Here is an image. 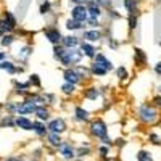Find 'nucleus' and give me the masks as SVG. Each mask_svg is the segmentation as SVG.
<instances>
[{
	"label": "nucleus",
	"mask_w": 161,
	"mask_h": 161,
	"mask_svg": "<svg viewBox=\"0 0 161 161\" xmlns=\"http://www.w3.org/2000/svg\"><path fill=\"white\" fill-rule=\"evenodd\" d=\"M134 114H136V119L139 123L147 127H153L158 123H161V113L155 108L152 102L137 103L134 108Z\"/></svg>",
	"instance_id": "obj_1"
},
{
	"label": "nucleus",
	"mask_w": 161,
	"mask_h": 161,
	"mask_svg": "<svg viewBox=\"0 0 161 161\" xmlns=\"http://www.w3.org/2000/svg\"><path fill=\"white\" fill-rule=\"evenodd\" d=\"M89 134L92 139L98 140L100 143L110 137V129H108V124H106V121L102 118V116H95L90 119L89 123Z\"/></svg>",
	"instance_id": "obj_2"
},
{
	"label": "nucleus",
	"mask_w": 161,
	"mask_h": 161,
	"mask_svg": "<svg viewBox=\"0 0 161 161\" xmlns=\"http://www.w3.org/2000/svg\"><path fill=\"white\" fill-rule=\"evenodd\" d=\"M106 87L105 86H98V84H93V82H89L86 84L82 89H80V98L86 100V102H98L102 100L103 97H106V92L105 90Z\"/></svg>",
	"instance_id": "obj_3"
},
{
	"label": "nucleus",
	"mask_w": 161,
	"mask_h": 161,
	"mask_svg": "<svg viewBox=\"0 0 161 161\" xmlns=\"http://www.w3.org/2000/svg\"><path fill=\"white\" fill-rule=\"evenodd\" d=\"M61 68H76L77 64L84 63V57L79 48H64L63 55L57 61Z\"/></svg>",
	"instance_id": "obj_4"
},
{
	"label": "nucleus",
	"mask_w": 161,
	"mask_h": 161,
	"mask_svg": "<svg viewBox=\"0 0 161 161\" xmlns=\"http://www.w3.org/2000/svg\"><path fill=\"white\" fill-rule=\"evenodd\" d=\"M42 36L45 37L47 42L52 44V47H53V45L61 44L64 34H63V31H61V28H60L58 24L52 23V24H47V26H44V28H42Z\"/></svg>",
	"instance_id": "obj_5"
},
{
	"label": "nucleus",
	"mask_w": 161,
	"mask_h": 161,
	"mask_svg": "<svg viewBox=\"0 0 161 161\" xmlns=\"http://www.w3.org/2000/svg\"><path fill=\"white\" fill-rule=\"evenodd\" d=\"M71 118H73V121H74L76 124H89L90 119H92V114H90V111L86 108L84 105L76 103V105L73 106Z\"/></svg>",
	"instance_id": "obj_6"
},
{
	"label": "nucleus",
	"mask_w": 161,
	"mask_h": 161,
	"mask_svg": "<svg viewBox=\"0 0 161 161\" xmlns=\"http://www.w3.org/2000/svg\"><path fill=\"white\" fill-rule=\"evenodd\" d=\"M132 63L136 69H143L148 64V53H147L142 47L134 45L132 47Z\"/></svg>",
	"instance_id": "obj_7"
},
{
	"label": "nucleus",
	"mask_w": 161,
	"mask_h": 161,
	"mask_svg": "<svg viewBox=\"0 0 161 161\" xmlns=\"http://www.w3.org/2000/svg\"><path fill=\"white\" fill-rule=\"evenodd\" d=\"M80 39L86 40V42L90 44H103V39H105V32L103 29H95V28H86L82 32H80Z\"/></svg>",
	"instance_id": "obj_8"
},
{
	"label": "nucleus",
	"mask_w": 161,
	"mask_h": 161,
	"mask_svg": "<svg viewBox=\"0 0 161 161\" xmlns=\"http://www.w3.org/2000/svg\"><path fill=\"white\" fill-rule=\"evenodd\" d=\"M61 77H63L64 82L74 84V86H77L80 89L86 86V80L80 77V74L77 73L76 68H61Z\"/></svg>",
	"instance_id": "obj_9"
},
{
	"label": "nucleus",
	"mask_w": 161,
	"mask_h": 161,
	"mask_svg": "<svg viewBox=\"0 0 161 161\" xmlns=\"http://www.w3.org/2000/svg\"><path fill=\"white\" fill-rule=\"evenodd\" d=\"M47 129L48 132H55V134H63L68 132V121L63 116H55L50 118V121H47Z\"/></svg>",
	"instance_id": "obj_10"
},
{
	"label": "nucleus",
	"mask_w": 161,
	"mask_h": 161,
	"mask_svg": "<svg viewBox=\"0 0 161 161\" xmlns=\"http://www.w3.org/2000/svg\"><path fill=\"white\" fill-rule=\"evenodd\" d=\"M68 16L79 21V23H87L89 19V11H87V5H73L69 7V11H68Z\"/></svg>",
	"instance_id": "obj_11"
},
{
	"label": "nucleus",
	"mask_w": 161,
	"mask_h": 161,
	"mask_svg": "<svg viewBox=\"0 0 161 161\" xmlns=\"http://www.w3.org/2000/svg\"><path fill=\"white\" fill-rule=\"evenodd\" d=\"M121 10L126 15H142V0H121Z\"/></svg>",
	"instance_id": "obj_12"
},
{
	"label": "nucleus",
	"mask_w": 161,
	"mask_h": 161,
	"mask_svg": "<svg viewBox=\"0 0 161 161\" xmlns=\"http://www.w3.org/2000/svg\"><path fill=\"white\" fill-rule=\"evenodd\" d=\"M79 50H80V53H82V57H84L86 60L92 61L93 58H95L97 53L100 52V45L90 44V42H86V40H82V42H80V45H79Z\"/></svg>",
	"instance_id": "obj_13"
},
{
	"label": "nucleus",
	"mask_w": 161,
	"mask_h": 161,
	"mask_svg": "<svg viewBox=\"0 0 161 161\" xmlns=\"http://www.w3.org/2000/svg\"><path fill=\"white\" fill-rule=\"evenodd\" d=\"M57 152L61 155V158H63L64 161H73V159H76V147H74L71 142L63 140L61 145L57 148Z\"/></svg>",
	"instance_id": "obj_14"
},
{
	"label": "nucleus",
	"mask_w": 161,
	"mask_h": 161,
	"mask_svg": "<svg viewBox=\"0 0 161 161\" xmlns=\"http://www.w3.org/2000/svg\"><path fill=\"white\" fill-rule=\"evenodd\" d=\"M37 103L32 100V98H29V97H24L23 100H21V103H19V108H18V113H16V116L18 114H23V116H29V114H34L36 113V110H37Z\"/></svg>",
	"instance_id": "obj_15"
},
{
	"label": "nucleus",
	"mask_w": 161,
	"mask_h": 161,
	"mask_svg": "<svg viewBox=\"0 0 161 161\" xmlns=\"http://www.w3.org/2000/svg\"><path fill=\"white\" fill-rule=\"evenodd\" d=\"M63 28H64V31L66 32H73V34H80L86 28H87V24L86 23H79V21H76V19H73V18H66L64 21H63Z\"/></svg>",
	"instance_id": "obj_16"
},
{
	"label": "nucleus",
	"mask_w": 161,
	"mask_h": 161,
	"mask_svg": "<svg viewBox=\"0 0 161 161\" xmlns=\"http://www.w3.org/2000/svg\"><path fill=\"white\" fill-rule=\"evenodd\" d=\"M92 61H95L97 64H100L102 68H105V69L108 71V73H113V71H114V68H116V66H114V63H113V60H111L108 55H106L105 52H102V50L97 53V55H95V58H93Z\"/></svg>",
	"instance_id": "obj_17"
},
{
	"label": "nucleus",
	"mask_w": 161,
	"mask_h": 161,
	"mask_svg": "<svg viewBox=\"0 0 161 161\" xmlns=\"http://www.w3.org/2000/svg\"><path fill=\"white\" fill-rule=\"evenodd\" d=\"M82 39H80V34H73V32H66L63 36V40H61V45L64 48H79Z\"/></svg>",
	"instance_id": "obj_18"
},
{
	"label": "nucleus",
	"mask_w": 161,
	"mask_h": 161,
	"mask_svg": "<svg viewBox=\"0 0 161 161\" xmlns=\"http://www.w3.org/2000/svg\"><path fill=\"white\" fill-rule=\"evenodd\" d=\"M31 84H29V80H18V79H15L13 80V93L15 95H19V97H26L28 93L31 92Z\"/></svg>",
	"instance_id": "obj_19"
},
{
	"label": "nucleus",
	"mask_w": 161,
	"mask_h": 161,
	"mask_svg": "<svg viewBox=\"0 0 161 161\" xmlns=\"http://www.w3.org/2000/svg\"><path fill=\"white\" fill-rule=\"evenodd\" d=\"M60 93L63 97H66V98H76L79 93H80V87H77V86H74V84H69V82H61V86H60Z\"/></svg>",
	"instance_id": "obj_20"
},
{
	"label": "nucleus",
	"mask_w": 161,
	"mask_h": 161,
	"mask_svg": "<svg viewBox=\"0 0 161 161\" xmlns=\"http://www.w3.org/2000/svg\"><path fill=\"white\" fill-rule=\"evenodd\" d=\"M140 28V15H127L126 16V29L127 36L132 37Z\"/></svg>",
	"instance_id": "obj_21"
},
{
	"label": "nucleus",
	"mask_w": 161,
	"mask_h": 161,
	"mask_svg": "<svg viewBox=\"0 0 161 161\" xmlns=\"http://www.w3.org/2000/svg\"><path fill=\"white\" fill-rule=\"evenodd\" d=\"M113 73H114V77L119 84H127L130 80V71L126 64H118Z\"/></svg>",
	"instance_id": "obj_22"
},
{
	"label": "nucleus",
	"mask_w": 161,
	"mask_h": 161,
	"mask_svg": "<svg viewBox=\"0 0 161 161\" xmlns=\"http://www.w3.org/2000/svg\"><path fill=\"white\" fill-rule=\"evenodd\" d=\"M32 53H34V45H31V44H24V45H21V47L18 48V52H16V58H18L23 64H26V63H28V60L32 57Z\"/></svg>",
	"instance_id": "obj_23"
},
{
	"label": "nucleus",
	"mask_w": 161,
	"mask_h": 161,
	"mask_svg": "<svg viewBox=\"0 0 161 161\" xmlns=\"http://www.w3.org/2000/svg\"><path fill=\"white\" fill-rule=\"evenodd\" d=\"M87 5V11H89V18H102L105 19V10L95 2V0H90L86 3Z\"/></svg>",
	"instance_id": "obj_24"
},
{
	"label": "nucleus",
	"mask_w": 161,
	"mask_h": 161,
	"mask_svg": "<svg viewBox=\"0 0 161 161\" xmlns=\"http://www.w3.org/2000/svg\"><path fill=\"white\" fill-rule=\"evenodd\" d=\"M89 68H90L92 79H105L106 76L110 74L105 68H102V66H100V64H97L95 61H89Z\"/></svg>",
	"instance_id": "obj_25"
},
{
	"label": "nucleus",
	"mask_w": 161,
	"mask_h": 161,
	"mask_svg": "<svg viewBox=\"0 0 161 161\" xmlns=\"http://www.w3.org/2000/svg\"><path fill=\"white\" fill-rule=\"evenodd\" d=\"M15 124L18 129L21 130H32V126H34V121L29 118V116H23V114H18L15 118Z\"/></svg>",
	"instance_id": "obj_26"
},
{
	"label": "nucleus",
	"mask_w": 161,
	"mask_h": 161,
	"mask_svg": "<svg viewBox=\"0 0 161 161\" xmlns=\"http://www.w3.org/2000/svg\"><path fill=\"white\" fill-rule=\"evenodd\" d=\"M34 116H36V119L47 123V121H50V118H52V108L48 105H39L36 113H34Z\"/></svg>",
	"instance_id": "obj_27"
},
{
	"label": "nucleus",
	"mask_w": 161,
	"mask_h": 161,
	"mask_svg": "<svg viewBox=\"0 0 161 161\" xmlns=\"http://www.w3.org/2000/svg\"><path fill=\"white\" fill-rule=\"evenodd\" d=\"M119 19H123V13H121L119 8L113 7V8H108V10H105V23H116Z\"/></svg>",
	"instance_id": "obj_28"
},
{
	"label": "nucleus",
	"mask_w": 161,
	"mask_h": 161,
	"mask_svg": "<svg viewBox=\"0 0 161 161\" xmlns=\"http://www.w3.org/2000/svg\"><path fill=\"white\" fill-rule=\"evenodd\" d=\"M147 140H148V143H152V145L161 147V130H159V127L153 126L148 132H147Z\"/></svg>",
	"instance_id": "obj_29"
},
{
	"label": "nucleus",
	"mask_w": 161,
	"mask_h": 161,
	"mask_svg": "<svg viewBox=\"0 0 161 161\" xmlns=\"http://www.w3.org/2000/svg\"><path fill=\"white\" fill-rule=\"evenodd\" d=\"M89 155H92V145L89 142H84V143H80L79 147H76V158L84 159Z\"/></svg>",
	"instance_id": "obj_30"
},
{
	"label": "nucleus",
	"mask_w": 161,
	"mask_h": 161,
	"mask_svg": "<svg viewBox=\"0 0 161 161\" xmlns=\"http://www.w3.org/2000/svg\"><path fill=\"white\" fill-rule=\"evenodd\" d=\"M0 71H5L10 76H15L18 71V64L11 60H3V61H0Z\"/></svg>",
	"instance_id": "obj_31"
},
{
	"label": "nucleus",
	"mask_w": 161,
	"mask_h": 161,
	"mask_svg": "<svg viewBox=\"0 0 161 161\" xmlns=\"http://www.w3.org/2000/svg\"><path fill=\"white\" fill-rule=\"evenodd\" d=\"M32 132L36 134L37 137H45L47 134H48L47 123H44V121H39V119H36V121H34V126H32Z\"/></svg>",
	"instance_id": "obj_32"
},
{
	"label": "nucleus",
	"mask_w": 161,
	"mask_h": 161,
	"mask_svg": "<svg viewBox=\"0 0 161 161\" xmlns=\"http://www.w3.org/2000/svg\"><path fill=\"white\" fill-rule=\"evenodd\" d=\"M45 139H47V143L52 147V148H58V147L61 145V142H63L61 134H55V132H48L45 136Z\"/></svg>",
	"instance_id": "obj_33"
},
{
	"label": "nucleus",
	"mask_w": 161,
	"mask_h": 161,
	"mask_svg": "<svg viewBox=\"0 0 161 161\" xmlns=\"http://www.w3.org/2000/svg\"><path fill=\"white\" fill-rule=\"evenodd\" d=\"M76 69H77V73L80 74V77H82L84 80H86V84H89V82H92V74H90V68H89V64H84V63H80V64H77L76 66Z\"/></svg>",
	"instance_id": "obj_34"
},
{
	"label": "nucleus",
	"mask_w": 161,
	"mask_h": 161,
	"mask_svg": "<svg viewBox=\"0 0 161 161\" xmlns=\"http://www.w3.org/2000/svg\"><path fill=\"white\" fill-rule=\"evenodd\" d=\"M39 13L40 16H48L53 13V3L52 0H42V2L39 3Z\"/></svg>",
	"instance_id": "obj_35"
},
{
	"label": "nucleus",
	"mask_w": 161,
	"mask_h": 161,
	"mask_svg": "<svg viewBox=\"0 0 161 161\" xmlns=\"http://www.w3.org/2000/svg\"><path fill=\"white\" fill-rule=\"evenodd\" d=\"M15 42H16V36L13 32H7V34H3L2 37H0V45H2L3 48H10Z\"/></svg>",
	"instance_id": "obj_36"
},
{
	"label": "nucleus",
	"mask_w": 161,
	"mask_h": 161,
	"mask_svg": "<svg viewBox=\"0 0 161 161\" xmlns=\"http://www.w3.org/2000/svg\"><path fill=\"white\" fill-rule=\"evenodd\" d=\"M110 148H111V147H108V145L98 143V147H97V155H98V158H100L102 161H108V159H110Z\"/></svg>",
	"instance_id": "obj_37"
},
{
	"label": "nucleus",
	"mask_w": 161,
	"mask_h": 161,
	"mask_svg": "<svg viewBox=\"0 0 161 161\" xmlns=\"http://www.w3.org/2000/svg\"><path fill=\"white\" fill-rule=\"evenodd\" d=\"M28 80L32 89H42V77H40L37 73H31L28 76Z\"/></svg>",
	"instance_id": "obj_38"
},
{
	"label": "nucleus",
	"mask_w": 161,
	"mask_h": 161,
	"mask_svg": "<svg viewBox=\"0 0 161 161\" xmlns=\"http://www.w3.org/2000/svg\"><path fill=\"white\" fill-rule=\"evenodd\" d=\"M87 28H95V29H103L105 28V19H102V18H89L87 19Z\"/></svg>",
	"instance_id": "obj_39"
},
{
	"label": "nucleus",
	"mask_w": 161,
	"mask_h": 161,
	"mask_svg": "<svg viewBox=\"0 0 161 161\" xmlns=\"http://www.w3.org/2000/svg\"><path fill=\"white\" fill-rule=\"evenodd\" d=\"M15 118H16V114H7V116H3L2 119H0V126L2 127H16V124H15Z\"/></svg>",
	"instance_id": "obj_40"
},
{
	"label": "nucleus",
	"mask_w": 161,
	"mask_h": 161,
	"mask_svg": "<svg viewBox=\"0 0 161 161\" xmlns=\"http://www.w3.org/2000/svg\"><path fill=\"white\" fill-rule=\"evenodd\" d=\"M2 16L10 23V26H11V29H13V31H16V29H18V18L13 15L11 11H3V13H2Z\"/></svg>",
	"instance_id": "obj_41"
},
{
	"label": "nucleus",
	"mask_w": 161,
	"mask_h": 161,
	"mask_svg": "<svg viewBox=\"0 0 161 161\" xmlns=\"http://www.w3.org/2000/svg\"><path fill=\"white\" fill-rule=\"evenodd\" d=\"M136 159L137 161H155L152 153L148 150H145V148H140L137 153H136Z\"/></svg>",
	"instance_id": "obj_42"
},
{
	"label": "nucleus",
	"mask_w": 161,
	"mask_h": 161,
	"mask_svg": "<svg viewBox=\"0 0 161 161\" xmlns=\"http://www.w3.org/2000/svg\"><path fill=\"white\" fill-rule=\"evenodd\" d=\"M58 93H55V92H45V102H47V105L48 106H55L57 103H58Z\"/></svg>",
	"instance_id": "obj_43"
},
{
	"label": "nucleus",
	"mask_w": 161,
	"mask_h": 161,
	"mask_svg": "<svg viewBox=\"0 0 161 161\" xmlns=\"http://www.w3.org/2000/svg\"><path fill=\"white\" fill-rule=\"evenodd\" d=\"M0 32L2 34H7V32H13V29H11V26H10V23L0 15Z\"/></svg>",
	"instance_id": "obj_44"
},
{
	"label": "nucleus",
	"mask_w": 161,
	"mask_h": 161,
	"mask_svg": "<svg viewBox=\"0 0 161 161\" xmlns=\"http://www.w3.org/2000/svg\"><path fill=\"white\" fill-rule=\"evenodd\" d=\"M95 2H97L103 10H108V8H113V7H114L116 0H95Z\"/></svg>",
	"instance_id": "obj_45"
},
{
	"label": "nucleus",
	"mask_w": 161,
	"mask_h": 161,
	"mask_svg": "<svg viewBox=\"0 0 161 161\" xmlns=\"http://www.w3.org/2000/svg\"><path fill=\"white\" fill-rule=\"evenodd\" d=\"M150 102L153 103V106L161 113V93H153V97L150 98Z\"/></svg>",
	"instance_id": "obj_46"
},
{
	"label": "nucleus",
	"mask_w": 161,
	"mask_h": 161,
	"mask_svg": "<svg viewBox=\"0 0 161 161\" xmlns=\"http://www.w3.org/2000/svg\"><path fill=\"white\" fill-rule=\"evenodd\" d=\"M152 71H153L155 77H158V79L161 80V60H158V61L152 66Z\"/></svg>",
	"instance_id": "obj_47"
},
{
	"label": "nucleus",
	"mask_w": 161,
	"mask_h": 161,
	"mask_svg": "<svg viewBox=\"0 0 161 161\" xmlns=\"http://www.w3.org/2000/svg\"><path fill=\"white\" fill-rule=\"evenodd\" d=\"M113 106V100L108 97H103V103H102V111H108Z\"/></svg>",
	"instance_id": "obj_48"
},
{
	"label": "nucleus",
	"mask_w": 161,
	"mask_h": 161,
	"mask_svg": "<svg viewBox=\"0 0 161 161\" xmlns=\"http://www.w3.org/2000/svg\"><path fill=\"white\" fill-rule=\"evenodd\" d=\"M127 145V140L124 137H118L114 139V147H118V148H121V147H126Z\"/></svg>",
	"instance_id": "obj_49"
},
{
	"label": "nucleus",
	"mask_w": 161,
	"mask_h": 161,
	"mask_svg": "<svg viewBox=\"0 0 161 161\" xmlns=\"http://www.w3.org/2000/svg\"><path fill=\"white\" fill-rule=\"evenodd\" d=\"M87 2H90V0H68V5L69 7H73V5H86Z\"/></svg>",
	"instance_id": "obj_50"
},
{
	"label": "nucleus",
	"mask_w": 161,
	"mask_h": 161,
	"mask_svg": "<svg viewBox=\"0 0 161 161\" xmlns=\"http://www.w3.org/2000/svg\"><path fill=\"white\" fill-rule=\"evenodd\" d=\"M153 90H155V93H161V82H158V84L153 87Z\"/></svg>",
	"instance_id": "obj_51"
},
{
	"label": "nucleus",
	"mask_w": 161,
	"mask_h": 161,
	"mask_svg": "<svg viewBox=\"0 0 161 161\" xmlns=\"http://www.w3.org/2000/svg\"><path fill=\"white\" fill-rule=\"evenodd\" d=\"M3 60H7V52L0 50V61H3Z\"/></svg>",
	"instance_id": "obj_52"
},
{
	"label": "nucleus",
	"mask_w": 161,
	"mask_h": 161,
	"mask_svg": "<svg viewBox=\"0 0 161 161\" xmlns=\"http://www.w3.org/2000/svg\"><path fill=\"white\" fill-rule=\"evenodd\" d=\"M158 47H159V48H161V39H159V42H158Z\"/></svg>",
	"instance_id": "obj_53"
},
{
	"label": "nucleus",
	"mask_w": 161,
	"mask_h": 161,
	"mask_svg": "<svg viewBox=\"0 0 161 161\" xmlns=\"http://www.w3.org/2000/svg\"><path fill=\"white\" fill-rule=\"evenodd\" d=\"M2 108H3V106H2V103H0V111H2Z\"/></svg>",
	"instance_id": "obj_54"
},
{
	"label": "nucleus",
	"mask_w": 161,
	"mask_h": 161,
	"mask_svg": "<svg viewBox=\"0 0 161 161\" xmlns=\"http://www.w3.org/2000/svg\"><path fill=\"white\" fill-rule=\"evenodd\" d=\"M159 13H161V2H159Z\"/></svg>",
	"instance_id": "obj_55"
}]
</instances>
